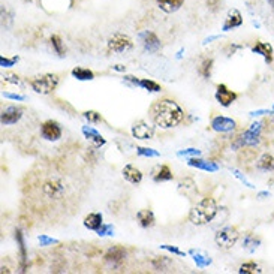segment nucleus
Returning a JSON list of instances; mask_svg holds the SVG:
<instances>
[{
	"instance_id": "f257e3e1",
	"label": "nucleus",
	"mask_w": 274,
	"mask_h": 274,
	"mask_svg": "<svg viewBox=\"0 0 274 274\" xmlns=\"http://www.w3.org/2000/svg\"><path fill=\"white\" fill-rule=\"evenodd\" d=\"M148 114L153 123L162 129H169V128L177 126L184 119V112L182 107L177 102H174L172 99L156 101L150 107Z\"/></svg>"
},
{
	"instance_id": "f03ea898",
	"label": "nucleus",
	"mask_w": 274,
	"mask_h": 274,
	"mask_svg": "<svg viewBox=\"0 0 274 274\" xmlns=\"http://www.w3.org/2000/svg\"><path fill=\"white\" fill-rule=\"evenodd\" d=\"M219 211V207H218V202L214 201L213 198H204L201 202H198L195 205L190 213H189V220L197 225V226H201V225H207L210 223L214 218H216V214Z\"/></svg>"
},
{
	"instance_id": "7ed1b4c3",
	"label": "nucleus",
	"mask_w": 274,
	"mask_h": 274,
	"mask_svg": "<svg viewBox=\"0 0 274 274\" xmlns=\"http://www.w3.org/2000/svg\"><path fill=\"white\" fill-rule=\"evenodd\" d=\"M66 193V184L65 180L62 177H57V175H53V177L47 179L42 184H41V195L45 200H62L65 198Z\"/></svg>"
},
{
	"instance_id": "20e7f679",
	"label": "nucleus",
	"mask_w": 274,
	"mask_h": 274,
	"mask_svg": "<svg viewBox=\"0 0 274 274\" xmlns=\"http://www.w3.org/2000/svg\"><path fill=\"white\" fill-rule=\"evenodd\" d=\"M58 84V76L55 73H44V75H37L30 81L32 89L36 93L41 94H50L55 90Z\"/></svg>"
},
{
	"instance_id": "39448f33",
	"label": "nucleus",
	"mask_w": 274,
	"mask_h": 274,
	"mask_svg": "<svg viewBox=\"0 0 274 274\" xmlns=\"http://www.w3.org/2000/svg\"><path fill=\"white\" fill-rule=\"evenodd\" d=\"M238 238H240V232H238L237 228H234V226L222 228L220 231H218L216 237H214L216 244L223 250H229L234 244L238 241Z\"/></svg>"
},
{
	"instance_id": "423d86ee",
	"label": "nucleus",
	"mask_w": 274,
	"mask_h": 274,
	"mask_svg": "<svg viewBox=\"0 0 274 274\" xmlns=\"http://www.w3.org/2000/svg\"><path fill=\"white\" fill-rule=\"evenodd\" d=\"M261 128H262V123H253L252 128L244 132L243 135H240L237 141L234 143V148H238V147H244V146H250V147H255L259 144L261 141Z\"/></svg>"
},
{
	"instance_id": "0eeeda50",
	"label": "nucleus",
	"mask_w": 274,
	"mask_h": 274,
	"mask_svg": "<svg viewBox=\"0 0 274 274\" xmlns=\"http://www.w3.org/2000/svg\"><path fill=\"white\" fill-rule=\"evenodd\" d=\"M133 47V42L130 41V39L125 35H120L117 33L114 35L110 41H108V50L112 51V53H126L129 50H132Z\"/></svg>"
},
{
	"instance_id": "6e6552de",
	"label": "nucleus",
	"mask_w": 274,
	"mask_h": 274,
	"mask_svg": "<svg viewBox=\"0 0 274 274\" xmlns=\"http://www.w3.org/2000/svg\"><path fill=\"white\" fill-rule=\"evenodd\" d=\"M41 135L47 141H57L62 136V128L57 122L48 120L41 126Z\"/></svg>"
},
{
	"instance_id": "1a4fd4ad",
	"label": "nucleus",
	"mask_w": 274,
	"mask_h": 274,
	"mask_svg": "<svg viewBox=\"0 0 274 274\" xmlns=\"http://www.w3.org/2000/svg\"><path fill=\"white\" fill-rule=\"evenodd\" d=\"M132 135L135 136V138H138V140H150V138H153V135H154V128L150 126L148 123H146L144 120H140V122L133 123Z\"/></svg>"
},
{
	"instance_id": "9d476101",
	"label": "nucleus",
	"mask_w": 274,
	"mask_h": 274,
	"mask_svg": "<svg viewBox=\"0 0 274 274\" xmlns=\"http://www.w3.org/2000/svg\"><path fill=\"white\" fill-rule=\"evenodd\" d=\"M140 39L143 42V47L146 48V51L148 53H158L161 50V41L159 37L156 36L153 32H143L140 33Z\"/></svg>"
},
{
	"instance_id": "9b49d317",
	"label": "nucleus",
	"mask_w": 274,
	"mask_h": 274,
	"mask_svg": "<svg viewBox=\"0 0 274 274\" xmlns=\"http://www.w3.org/2000/svg\"><path fill=\"white\" fill-rule=\"evenodd\" d=\"M236 126H237L236 122H234L232 119H228V117H223V115H218L211 120V128L216 132H222V133L234 130Z\"/></svg>"
},
{
	"instance_id": "f8f14e48",
	"label": "nucleus",
	"mask_w": 274,
	"mask_h": 274,
	"mask_svg": "<svg viewBox=\"0 0 274 274\" xmlns=\"http://www.w3.org/2000/svg\"><path fill=\"white\" fill-rule=\"evenodd\" d=\"M216 99L222 107H229L234 101L237 99V93L229 90L225 84H219L218 91H216Z\"/></svg>"
},
{
	"instance_id": "ddd939ff",
	"label": "nucleus",
	"mask_w": 274,
	"mask_h": 274,
	"mask_svg": "<svg viewBox=\"0 0 274 274\" xmlns=\"http://www.w3.org/2000/svg\"><path fill=\"white\" fill-rule=\"evenodd\" d=\"M23 117V110L18 107H8L2 111V125L9 126L15 125Z\"/></svg>"
},
{
	"instance_id": "4468645a",
	"label": "nucleus",
	"mask_w": 274,
	"mask_h": 274,
	"mask_svg": "<svg viewBox=\"0 0 274 274\" xmlns=\"http://www.w3.org/2000/svg\"><path fill=\"white\" fill-rule=\"evenodd\" d=\"M126 258V250L120 246H115V247H111L107 253H105V262L111 264V265H120Z\"/></svg>"
},
{
	"instance_id": "2eb2a0df",
	"label": "nucleus",
	"mask_w": 274,
	"mask_h": 274,
	"mask_svg": "<svg viewBox=\"0 0 274 274\" xmlns=\"http://www.w3.org/2000/svg\"><path fill=\"white\" fill-rule=\"evenodd\" d=\"M241 24H243V17H241V14H240L237 9H232V11L228 12V17H226L225 24H223V30L228 32V30H231V29H236V27L241 26Z\"/></svg>"
},
{
	"instance_id": "dca6fc26",
	"label": "nucleus",
	"mask_w": 274,
	"mask_h": 274,
	"mask_svg": "<svg viewBox=\"0 0 274 274\" xmlns=\"http://www.w3.org/2000/svg\"><path fill=\"white\" fill-rule=\"evenodd\" d=\"M252 53H256V54H261L267 63H271L273 58H274V51H273V47L267 42H256L255 45L252 47Z\"/></svg>"
},
{
	"instance_id": "f3484780",
	"label": "nucleus",
	"mask_w": 274,
	"mask_h": 274,
	"mask_svg": "<svg viewBox=\"0 0 274 274\" xmlns=\"http://www.w3.org/2000/svg\"><path fill=\"white\" fill-rule=\"evenodd\" d=\"M123 177H125L129 183H132V184H138V183H141V180H143V174H141L140 169H136L135 166L126 165V166L123 168Z\"/></svg>"
},
{
	"instance_id": "a211bd4d",
	"label": "nucleus",
	"mask_w": 274,
	"mask_h": 274,
	"mask_svg": "<svg viewBox=\"0 0 274 274\" xmlns=\"http://www.w3.org/2000/svg\"><path fill=\"white\" fill-rule=\"evenodd\" d=\"M156 3L159 5V8L166 12V14H172L175 11H179L183 3H184V0H156Z\"/></svg>"
},
{
	"instance_id": "6ab92c4d",
	"label": "nucleus",
	"mask_w": 274,
	"mask_h": 274,
	"mask_svg": "<svg viewBox=\"0 0 274 274\" xmlns=\"http://www.w3.org/2000/svg\"><path fill=\"white\" fill-rule=\"evenodd\" d=\"M102 214L101 213H90L89 216L84 219V226L90 231H97L104 223H102Z\"/></svg>"
},
{
	"instance_id": "aec40b11",
	"label": "nucleus",
	"mask_w": 274,
	"mask_h": 274,
	"mask_svg": "<svg viewBox=\"0 0 274 274\" xmlns=\"http://www.w3.org/2000/svg\"><path fill=\"white\" fill-rule=\"evenodd\" d=\"M83 133L87 136V140H90V141L94 144V147H101V146H104V144L107 143L105 138H102V135L97 132V130L91 129V128L84 126V128H83Z\"/></svg>"
},
{
	"instance_id": "412c9836",
	"label": "nucleus",
	"mask_w": 274,
	"mask_h": 274,
	"mask_svg": "<svg viewBox=\"0 0 274 274\" xmlns=\"http://www.w3.org/2000/svg\"><path fill=\"white\" fill-rule=\"evenodd\" d=\"M136 218L143 228H151L154 225V214L151 210H140L136 213Z\"/></svg>"
},
{
	"instance_id": "4be33fe9",
	"label": "nucleus",
	"mask_w": 274,
	"mask_h": 274,
	"mask_svg": "<svg viewBox=\"0 0 274 274\" xmlns=\"http://www.w3.org/2000/svg\"><path fill=\"white\" fill-rule=\"evenodd\" d=\"M189 166H195V168H200V169H204V171H210V172H216L219 169V166L213 162H207V161H202V159H197V158H192L189 159Z\"/></svg>"
},
{
	"instance_id": "5701e85b",
	"label": "nucleus",
	"mask_w": 274,
	"mask_h": 274,
	"mask_svg": "<svg viewBox=\"0 0 274 274\" xmlns=\"http://www.w3.org/2000/svg\"><path fill=\"white\" fill-rule=\"evenodd\" d=\"M72 75L80 81H90V80H93V78H94V73L90 69H86V68H75V69H72Z\"/></svg>"
},
{
	"instance_id": "b1692460",
	"label": "nucleus",
	"mask_w": 274,
	"mask_h": 274,
	"mask_svg": "<svg viewBox=\"0 0 274 274\" xmlns=\"http://www.w3.org/2000/svg\"><path fill=\"white\" fill-rule=\"evenodd\" d=\"M172 180V171L169 169L168 165H162L158 171V174L154 175V182H169Z\"/></svg>"
},
{
	"instance_id": "393cba45",
	"label": "nucleus",
	"mask_w": 274,
	"mask_h": 274,
	"mask_svg": "<svg viewBox=\"0 0 274 274\" xmlns=\"http://www.w3.org/2000/svg\"><path fill=\"white\" fill-rule=\"evenodd\" d=\"M258 168L262 171H273L274 169V158L271 154H262L261 159L258 161Z\"/></svg>"
},
{
	"instance_id": "a878e982",
	"label": "nucleus",
	"mask_w": 274,
	"mask_h": 274,
	"mask_svg": "<svg viewBox=\"0 0 274 274\" xmlns=\"http://www.w3.org/2000/svg\"><path fill=\"white\" fill-rule=\"evenodd\" d=\"M259 244H261V240L253 236V234H247L246 238H244V243H243L244 249H247L249 252H253L255 249H258Z\"/></svg>"
},
{
	"instance_id": "bb28decb",
	"label": "nucleus",
	"mask_w": 274,
	"mask_h": 274,
	"mask_svg": "<svg viewBox=\"0 0 274 274\" xmlns=\"http://www.w3.org/2000/svg\"><path fill=\"white\" fill-rule=\"evenodd\" d=\"M190 253L193 255V259H195V262H197V265L200 267V268H204V267H207V265H210L211 264V259L207 256V255H204V253H201V252H195V250H190Z\"/></svg>"
},
{
	"instance_id": "cd10ccee",
	"label": "nucleus",
	"mask_w": 274,
	"mask_h": 274,
	"mask_svg": "<svg viewBox=\"0 0 274 274\" xmlns=\"http://www.w3.org/2000/svg\"><path fill=\"white\" fill-rule=\"evenodd\" d=\"M18 244H19V252H21V267H23V271L26 270V261H27V255H26V246H24V240H23V234L17 231V236H15Z\"/></svg>"
},
{
	"instance_id": "c85d7f7f",
	"label": "nucleus",
	"mask_w": 274,
	"mask_h": 274,
	"mask_svg": "<svg viewBox=\"0 0 274 274\" xmlns=\"http://www.w3.org/2000/svg\"><path fill=\"white\" fill-rule=\"evenodd\" d=\"M51 45H53L54 51H55L58 55H60V57L65 55V47H63V42H62V37H60V36L53 35V36H51Z\"/></svg>"
},
{
	"instance_id": "c756f323",
	"label": "nucleus",
	"mask_w": 274,
	"mask_h": 274,
	"mask_svg": "<svg viewBox=\"0 0 274 274\" xmlns=\"http://www.w3.org/2000/svg\"><path fill=\"white\" fill-rule=\"evenodd\" d=\"M238 273H240V274H256V273H261V270H259L258 264H255L253 261H250V262L243 264V265L240 267Z\"/></svg>"
},
{
	"instance_id": "7c9ffc66",
	"label": "nucleus",
	"mask_w": 274,
	"mask_h": 274,
	"mask_svg": "<svg viewBox=\"0 0 274 274\" xmlns=\"http://www.w3.org/2000/svg\"><path fill=\"white\" fill-rule=\"evenodd\" d=\"M140 87H143V89H146V90H148V91H153V93L162 90V87H161L158 83L153 81V80H148V78H144V80L140 81Z\"/></svg>"
},
{
	"instance_id": "2f4dec72",
	"label": "nucleus",
	"mask_w": 274,
	"mask_h": 274,
	"mask_svg": "<svg viewBox=\"0 0 274 274\" xmlns=\"http://www.w3.org/2000/svg\"><path fill=\"white\" fill-rule=\"evenodd\" d=\"M211 69H213V60H211V58H205V60L200 66V75L202 78H210Z\"/></svg>"
},
{
	"instance_id": "473e14b6",
	"label": "nucleus",
	"mask_w": 274,
	"mask_h": 274,
	"mask_svg": "<svg viewBox=\"0 0 274 274\" xmlns=\"http://www.w3.org/2000/svg\"><path fill=\"white\" fill-rule=\"evenodd\" d=\"M3 80L8 81V83H11V84L18 86V87H23L21 78H19L18 75H15V73H6V75H3Z\"/></svg>"
},
{
	"instance_id": "72a5a7b5",
	"label": "nucleus",
	"mask_w": 274,
	"mask_h": 274,
	"mask_svg": "<svg viewBox=\"0 0 274 274\" xmlns=\"http://www.w3.org/2000/svg\"><path fill=\"white\" fill-rule=\"evenodd\" d=\"M84 117L90 122V123H99L102 122V117L99 112H96V111H86L84 112Z\"/></svg>"
},
{
	"instance_id": "f704fd0d",
	"label": "nucleus",
	"mask_w": 274,
	"mask_h": 274,
	"mask_svg": "<svg viewBox=\"0 0 274 274\" xmlns=\"http://www.w3.org/2000/svg\"><path fill=\"white\" fill-rule=\"evenodd\" d=\"M136 151H138L140 156H148V158H158V156H159L158 151H154L151 148H146V147H138V148H136Z\"/></svg>"
},
{
	"instance_id": "c9c22d12",
	"label": "nucleus",
	"mask_w": 274,
	"mask_h": 274,
	"mask_svg": "<svg viewBox=\"0 0 274 274\" xmlns=\"http://www.w3.org/2000/svg\"><path fill=\"white\" fill-rule=\"evenodd\" d=\"M112 231H114L112 225H102L96 232H97V236L104 237V236H112Z\"/></svg>"
},
{
	"instance_id": "e433bc0d",
	"label": "nucleus",
	"mask_w": 274,
	"mask_h": 274,
	"mask_svg": "<svg viewBox=\"0 0 274 274\" xmlns=\"http://www.w3.org/2000/svg\"><path fill=\"white\" fill-rule=\"evenodd\" d=\"M18 62V57H12V58H6V57H2L0 58V65L3 68H9V66H14L15 63Z\"/></svg>"
},
{
	"instance_id": "4c0bfd02",
	"label": "nucleus",
	"mask_w": 274,
	"mask_h": 274,
	"mask_svg": "<svg viewBox=\"0 0 274 274\" xmlns=\"http://www.w3.org/2000/svg\"><path fill=\"white\" fill-rule=\"evenodd\" d=\"M220 5H222V0H207V6L213 12H216L220 8Z\"/></svg>"
},
{
	"instance_id": "58836bf2",
	"label": "nucleus",
	"mask_w": 274,
	"mask_h": 274,
	"mask_svg": "<svg viewBox=\"0 0 274 274\" xmlns=\"http://www.w3.org/2000/svg\"><path fill=\"white\" fill-rule=\"evenodd\" d=\"M162 249H165V250H169V252H172V253H175V255H179V256H186V253H184L183 250H180V249H177V247H172V246H168V244H164V246H162Z\"/></svg>"
},
{
	"instance_id": "ea45409f",
	"label": "nucleus",
	"mask_w": 274,
	"mask_h": 274,
	"mask_svg": "<svg viewBox=\"0 0 274 274\" xmlns=\"http://www.w3.org/2000/svg\"><path fill=\"white\" fill-rule=\"evenodd\" d=\"M39 243H41V246H48V244L57 243V240L50 238V237H47V236H41V237H39Z\"/></svg>"
},
{
	"instance_id": "a19ab883",
	"label": "nucleus",
	"mask_w": 274,
	"mask_h": 274,
	"mask_svg": "<svg viewBox=\"0 0 274 274\" xmlns=\"http://www.w3.org/2000/svg\"><path fill=\"white\" fill-rule=\"evenodd\" d=\"M189 154H193V156H200L201 151L197 150V148H187V150H183V151H179V156H189Z\"/></svg>"
},
{
	"instance_id": "79ce46f5",
	"label": "nucleus",
	"mask_w": 274,
	"mask_h": 274,
	"mask_svg": "<svg viewBox=\"0 0 274 274\" xmlns=\"http://www.w3.org/2000/svg\"><path fill=\"white\" fill-rule=\"evenodd\" d=\"M5 97H9V99H14V101H24L26 97L21 96V94H14V93H3Z\"/></svg>"
},
{
	"instance_id": "37998d69",
	"label": "nucleus",
	"mask_w": 274,
	"mask_h": 274,
	"mask_svg": "<svg viewBox=\"0 0 274 274\" xmlns=\"http://www.w3.org/2000/svg\"><path fill=\"white\" fill-rule=\"evenodd\" d=\"M125 80L129 81V83H132V84H135V86H140V80H136V78L132 76V75H126V76H125Z\"/></svg>"
},
{
	"instance_id": "c03bdc74",
	"label": "nucleus",
	"mask_w": 274,
	"mask_h": 274,
	"mask_svg": "<svg viewBox=\"0 0 274 274\" xmlns=\"http://www.w3.org/2000/svg\"><path fill=\"white\" fill-rule=\"evenodd\" d=\"M273 110H259V111H253L250 112V115H262V114H271Z\"/></svg>"
},
{
	"instance_id": "a18cd8bd",
	"label": "nucleus",
	"mask_w": 274,
	"mask_h": 274,
	"mask_svg": "<svg viewBox=\"0 0 274 274\" xmlns=\"http://www.w3.org/2000/svg\"><path fill=\"white\" fill-rule=\"evenodd\" d=\"M114 69H115V71H125V68H123L122 65H115Z\"/></svg>"
},
{
	"instance_id": "49530a36",
	"label": "nucleus",
	"mask_w": 274,
	"mask_h": 274,
	"mask_svg": "<svg viewBox=\"0 0 274 274\" xmlns=\"http://www.w3.org/2000/svg\"><path fill=\"white\" fill-rule=\"evenodd\" d=\"M259 197H270V193H268V192H261Z\"/></svg>"
},
{
	"instance_id": "de8ad7c7",
	"label": "nucleus",
	"mask_w": 274,
	"mask_h": 274,
	"mask_svg": "<svg viewBox=\"0 0 274 274\" xmlns=\"http://www.w3.org/2000/svg\"><path fill=\"white\" fill-rule=\"evenodd\" d=\"M268 3H270V6H273V8H274V0H268Z\"/></svg>"
}]
</instances>
